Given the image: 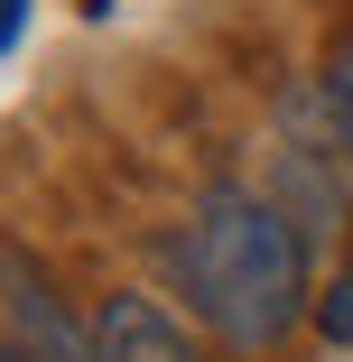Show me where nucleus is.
<instances>
[{"instance_id":"obj_5","label":"nucleus","mask_w":353,"mask_h":362,"mask_svg":"<svg viewBox=\"0 0 353 362\" xmlns=\"http://www.w3.org/2000/svg\"><path fill=\"white\" fill-rule=\"evenodd\" d=\"M19 19H28V0H0V47L19 37Z\"/></svg>"},{"instance_id":"obj_3","label":"nucleus","mask_w":353,"mask_h":362,"mask_svg":"<svg viewBox=\"0 0 353 362\" xmlns=\"http://www.w3.org/2000/svg\"><path fill=\"white\" fill-rule=\"evenodd\" d=\"M316 325H325L335 344H353V269H344V279L325 288V307H316Z\"/></svg>"},{"instance_id":"obj_6","label":"nucleus","mask_w":353,"mask_h":362,"mask_svg":"<svg viewBox=\"0 0 353 362\" xmlns=\"http://www.w3.org/2000/svg\"><path fill=\"white\" fill-rule=\"evenodd\" d=\"M0 362H37V353H19V344H10V334H0Z\"/></svg>"},{"instance_id":"obj_2","label":"nucleus","mask_w":353,"mask_h":362,"mask_svg":"<svg viewBox=\"0 0 353 362\" xmlns=\"http://www.w3.org/2000/svg\"><path fill=\"white\" fill-rule=\"evenodd\" d=\"M84 334H93V362H204V344H195L158 298H139V288L103 298Z\"/></svg>"},{"instance_id":"obj_4","label":"nucleus","mask_w":353,"mask_h":362,"mask_svg":"<svg viewBox=\"0 0 353 362\" xmlns=\"http://www.w3.org/2000/svg\"><path fill=\"white\" fill-rule=\"evenodd\" d=\"M325 103H344V112H353V37H344V47H335V65H325Z\"/></svg>"},{"instance_id":"obj_1","label":"nucleus","mask_w":353,"mask_h":362,"mask_svg":"<svg viewBox=\"0 0 353 362\" xmlns=\"http://www.w3.org/2000/svg\"><path fill=\"white\" fill-rule=\"evenodd\" d=\"M177 279H186V307L214 325L233 353H270L307 316V242L298 223L279 214L270 195H204L177 233Z\"/></svg>"}]
</instances>
